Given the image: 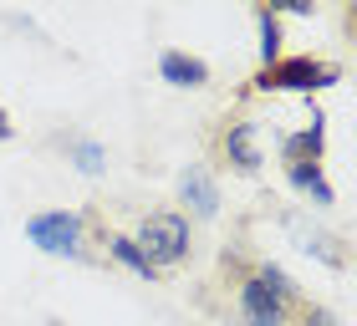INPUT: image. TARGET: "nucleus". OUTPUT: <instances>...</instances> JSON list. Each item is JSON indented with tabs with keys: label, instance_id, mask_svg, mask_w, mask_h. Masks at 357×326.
<instances>
[{
	"label": "nucleus",
	"instance_id": "5",
	"mask_svg": "<svg viewBox=\"0 0 357 326\" xmlns=\"http://www.w3.org/2000/svg\"><path fill=\"white\" fill-rule=\"evenodd\" d=\"M87 209L77 215V209H41V215L26 219V240L36 244L46 255H67V260H82L87 255Z\"/></svg>",
	"mask_w": 357,
	"mask_h": 326
},
{
	"label": "nucleus",
	"instance_id": "2",
	"mask_svg": "<svg viewBox=\"0 0 357 326\" xmlns=\"http://www.w3.org/2000/svg\"><path fill=\"white\" fill-rule=\"evenodd\" d=\"M342 82V67L327 56H281V61H271V67H255V77H245V97L250 92H301V97H312V92H327Z\"/></svg>",
	"mask_w": 357,
	"mask_h": 326
},
{
	"label": "nucleus",
	"instance_id": "13",
	"mask_svg": "<svg viewBox=\"0 0 357 326\" xmlns=\"http://www.w3.org/2000/svg\"><path fill=\"white\" fill-rule=\"evenodd\" d=\"M61 148L77 158V169H82V173H102V163H107V153L97 148V143H87V138H67Z\"/></svg>",
	"mask_w": 357,
	"mask_h": 326
},
{
	"label": "nucleus",
	"instance_id": "3",
	"mask_svg": "<svg viewBox=\"0 0 357 326\" xmlns=\"http://www.w3.org/2000/svg\"><path fill=\"white\" fill-rule=\"evenodd\" d=\"M133 244L149 255L153 270H174V265H184L189 250H194V224L178 215V209H153V215H143Z\"/></svg>",
	"mask_w": 357,
	"mask_h": 326
},
{
	"label": "nucleus",
	"instance_id": "4",
	"mask_svg": "<svg viewBox=\"0 0 357 326\" xmlns=\"http://www.w3.org/2000/svg\"><path fill=\"white\" fill-rule=\"evenodd\" d=\"M204 148L215 158V169H230V173H261V143H255V123L245 112H225V118L209 123L204 133Z\"/></svg>",
	"mask_w": 357,
	"mask_h": 326
},
{
	"label": "nucleus",
	"instance_id": "8",
	"mask_svg": "<svg viewBox=\"0 0 357 326\" xmlns=\"http://www.w3.org/2000/svg\"><path fill=\"white\" fill-rule=\"evenodd\" d=\"M321 153H327V118L312 107V123L281 143V163H321Z\"/></svg>",
	"mask_w": 357,
	"mask_h": 326
},
{
	"label": "nucleus",
	"instance_id": "16",
	"mask_svg": "<svg viewBox=\"0 0 357 326\" xmlns=\"http://www.w3.org/2000/svg\"><path fill=\"white\" fill-rule=\"evenodd\" d=\"M342 31H347V41L357 46V0H347V6H342Z\"/></svg>",
	"mask_w": 357,
	"mask_h": 326
},
{
	"label": "nucleus",
	"instance_id": "11",
	"mask_svg": "<svg viewBox=\"0 0 357 326\" xmlns=\"http://www.w3.org/2000/svg\"><path fill=\"white\" fill-rule=\"evenodd\" d=\"M286 178L296 184L306 199H317L321 209H332L337 204V189L327 184V173H321V163H286Z\"/></svg>",
	"mask_w": 357,
	"mask_h": 326
},
{
	"label": "nucleus",
	"instance_id": "1",
	"mask_svg": "<svg viewBox=\"0 0 357 326\" xmlns=\"http://www.w3.org/2000/svg\"><path fill=\"white\" fill-rule=\"evenodd\" d=\"M220 270L230 275V296H235V321L240 326H291L296 311L255 275V260H245L240 250H225Z\"/></svg>",
	"mask_w": 357,
	"mask_h": 326
},
{
	"label": "nucleus",
	"instance_id": "12",
	"mask_svg": "<svg viewBox=\"0 0 357 326\" xmlns=\"http://www.w3.org/2000/svg\"><path fill=\"white\" fill-rule=\"evenodd\" d=\"M102 244H107V255L118 260V265H128V270L138 275V281H158V275H164V270H153V265H149V255H143L138 244H133V235L107 230V235H102Z\"/></svg>",
	"mask_w": 357,
	"mask_h": 326
},
{
	"label": "nucleus",
	"instance_id": "17",
	"mask_svg": "<svg viewBox=\"0 0 357 326\" xmlns=\"http://www.w3.org/2000/svg\"><path fill=\"white\" fill-rule=\"evenodd\" d=\"M10 138H15V123H10V112L0 107V143H10Z\"/></svg>",
	"mask_w": 357,
	"mask_h": 326
},
{
	"label": "nucleus",
	"instance_id": "7",
	"mask_svg": "<svg viewBox=\"0 0 357 326\" xmlns=\"http://www.w3.org/2000/svg\"><path fill=\"white\" fill-rule=\"evenodd\" d=\"M178 204L194 209V219L220 215V184H215V173H209L204 163H189V169L178 173Z\"/></svg>",
	"mask_w": 357,
	"mask_h": 326
},
{
	"label": "nucleus",
	"instance_id": "6",
	"mask_svg": "<svg viewBox=\"0 0 357 326\" xmlns=\"http://www.w3.org/2000/svg\"><path fill=\"white\" fill-rule=\"evenodd\" d=\"M291 235L301 240V250L321 260L327 270H347L352 265V244L342 235H332V230H321V224H301V219H291Z\"/></svg>",
	"mask_w": 357,
	"mask_h": 326
},
{
	"label": "nucleus",
	"instance_id": "15",
	"mask_svg": "<svg viewBox=\"0 0 357 326\" xmlns=\"http://www.w3.org/2000/svg\"><path fill=\"white\" fill-rule=\"evenodd\" d=\"M275 15H317V6L312 0H281V6H271Z\"/></svg>",
	"mask_w": 357,
	"mask_h": 326
},
{
	"label": "nucleus",
	"instance_id": "14",
	"mask_svg": "<svg viewBox=\"0 0 357 326\" xmlns=\"http://www.w3.org/2000/svg\"><path fill=\"white\" fill-rule=\"evenodd\" d=\"M291 326H337V316L327 311V306H317V301H306L296 316H291Z\"/></svg>",
	"mask_w": 357,
	"mask_h": 326
},
{
	"label": "nucleus",
	"instance_id": "9",
	"mask_svg": "<svg viewBox=\"0 0 357 326\" xmlns=\"http://www.w3.org/2000/svg\"><path fill=\"white\" fill-rule=\"evenodd\" d=\"M158 77L169 87H209V61L189 56V52H164L158 56Z\"/></svg>",
	"mask_w": 357,
	"mask_h": 326
},
{
	"label": "nucleus",
	"instance_id": "10",
	"mask_svg": "<svg viewBox=\"0 0 357 326\" xmlns=\"http://www.w3.org/2000/svg\"><path fill=\"white\" fill-rule=\"evenodd\" d=\"M255 15V31H261V67H271V61H281L286 56V36H281V15H275L266 0H255L250 6Z\"/></svg>",
	"mask_w": 357,
	"mask_h": 326
}]
</instances>
